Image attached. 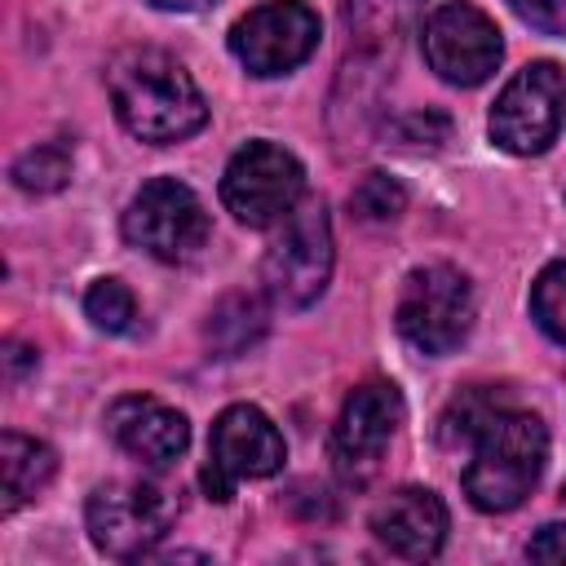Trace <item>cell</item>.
I'll use <instances>...</instances> for the list:
<instances>
[{
  "label": "cell",
  "instance_id": "8fae6325",
  "mask_svg": "<svg viewBox=\"0 0 566 566\" xmlns=\"http://www.w3.org/2000/svg\"><path fill=\"white\" fill-rule=\"evenodd\" d=\"M420 49H424V62L438 80L447 84H460V88H473L482 80H491V71L500 66L504 57V40H500V27L464 4V0H451V4H438L424 27H420Z\"/></svg>",
  "mask_w": 566,
  "mask_h": 566
},
{
  "label": "cell",
  "instance_id": "8992f818",
  "mask_svg": "<svg viewBox=\"0 0 566 566\" xmlns=\"http://www.w3.org/2000/svg\"><path fill=\"white\" fill-rule=\"evenodd\" d=\"M566 124V71L557 62L522 66L491 106V142L509 155H539Z\"/></svg>",
  "mask_w": 566,
  "mask_h": 566
},
{
  "label": "cell",
  "instance_id": "ba28073f",
  "mask_svg": "<svg viewBox=\"0 0 566 566\" xmlns=\"http://www.w3.org/2000/svg\"><path fill=\"white\" fill-rule=\"evenodd\" d=\"M283 433L274 429V420L261 407L234 402L212 420L208 433V464L199 473L208 500H230L239 482L248 478H270L283 469Z\"/></svg>",
  "mask_w": 566,
  "mask_h": 566
},
{
  "label": "cell",
  "instance_id": "6da1fadb",
  "mask_svg": "<svg viewBox=\"0 0 566 566\" xmlns=\"http://www.w3.org/2000/svg\"><path fill=\"white\" fill-rule=\"evenodd\" d=\"M106 88L119 124L150 146L186 142L208 124V102L190 71L164 49H124L106 66Z\"/></svg>",
  "mask_w": 566,
  "mask_h": 566
},
{
  "label": "cell",
  "instance_id": "44dd1931",
  "mask_svg": "<svg viewBox=\"0 0 566 566\" xmlns=\"http://www.w3.org/2000/svg\"><path fill=\"white\" fill-rule=\"evenodd\" d=\"M349 208H354V217H363V221H394V217L407 208V190H402L394 177H385V172H367V177L349 190Z\"/></svg>",
  "mask_w": 566,
  "mask_h": 566
},
{
  "label": "cell",
  "instance_id": "30bf717a",
  "mask_svg": "<svg viewBox=\"0 0 566 566\" xmlns=\"http://www.w3.org/2000/svg\"><path fill=\"white\" fill-rule=\"evenodd\" d=\"M318 49V13L301 0H265L230 27V53L256 80L296 71Z\"/></svg>",
  "mask_w": 566,
  "mask_h": 566
},
{
  "label": "cell",
  "instance_id": "7402d4cb",
  "mask_svg": "<svg viewBox=\"0 0 566 566\" xmlns=\"http://www.w3.org/2000/svg\"><path fill=\"white\" fill-rule=\"evenodd\" d=\"M509 9L531 22L535 31H548V35H566V0H509Z\"/></svg>",
  "mask_w": 566,
  "mask_h": 566
},
{
  "label": "cell",
  "instance_id": "7c38bea8",
  "mask_svg": "<svg viewBox=\"0 0 566 566\" xmlns=\"http://www.w3.org/2000/svg\"><path fill=\"white\" fill-rule=\"evenodd\" d=\"M402 424V394L389 380H367L358 385L332 429V460L340 473L349 478H367L376 469V460L385 455L389 438Z\"/></svg>",
  "mask_w": 566,
  "mask_h": 566
},
{
  "label": "cell",
  "instance_id": "2e32d148",
  "mask_svg": "<svg viewBox=\"0 0 566 566\" xmlns=\"http://www.w3.org/2000/svg\"><path fill=\"white\" fill-rule=\"evenodd\" d=\"M265 327H270V305L256 292H230L208 310L203 345L212 349V358H239L265 336Z\"/></svg>",
  "mask_w": 566,
  "mask_h": 566
},
{
  "label": "cell",
  "instance_id": "5b68a950",
  "mask_svg": "<svg viewBox=\"0 0 566 566\" xmlns=\"http://www.w3.org/2000/svg\"><path fill=\"white\" fill-rule=\"evenodd\" d=\"M301 195H305V168L279 142L239 146L221 172V203L234 212V221L252 230L279 226L301 203Z\"/></svg>",
  "mask_w": 566,
  "mask_h": 566
},
{
  "label": "cell",
  "instance_id": "277c9868",
  "mask_svg": "<svg viewBox=\"0 0 566 566\" xmlns=\"http://www.w3.org/2000/svg\"><path fill=\"white\" fill-rule=\"evenodd\" d=\"M473 283L455 270V265H416L407 279H402V292H398V310H394V323H398V336L429 354V358H442L451 349H460V340L469 336L473 327Z\"/></svg>",
  "mask_w": 566,
  "mask_h": 566
},
{
  "label": "cell",
  "instance_id": "ac0fdd59",
  "mask_svg": "<svg viewBox=\"0 0 566 566\" xmlns=\"http://www.w3.org/2000/svg\"><path fill=\"white\" fill-rule=\"evenodd\" d=\"M531 318L548 340L566 345V256L539 270L531 287Z\"/></svg>",
  "mask_w": 566,
  "mask_h": 566
},
{
  "label": "cell",
  "instance_id": "d4e9b609",
  "mask_svg": "<svg viewBox=\"0 0 566 566\" xmlns=\"http://www.w3.org/2000/svg\"><path fill=\"white\" fill-rule=\"evenodd\" d=\"M146 4L168 9V13H195V9H208V4H217V0H146Z\"/></svg>",
  "mask_w": 566,
  "mask_h": 566
},
{
  "label": "cell",
  "instance_id": "4fadbf2b",
  "mask_svg": "<svg viewBox=\"0 0 566 566\" xmlns=\"http://www.w3.org/2000/svg\"><path fill=\"white\" fill-rule=\"evenodd\" d=\"M371 535L380 548L407 562H429L447 539V504L429 486H402L371 509Z\"/></svg>",
  "mask_w": 566,
  "mask_h": 566
},
{
  "label": "cell",
  "instance_id": "603a6c76",
  "mask_svg": "<svg viewBox=\"0 0 566 566\" xmlns=\"http://www.w3.org/2000/svg\"><path fill=\"white\" fill-rule=\"evenodd\" d=\"M526 557H531V562H553V566H562V562H566V522L539 526L535 539L526 544Z\"/></svg>",
  "mask_w": 566,
  "mask_h": 566
},
{
  "label": "cell",
  "instance_id": "cb8c5ba5",
  "mask_svg": "<svg viewBox=\"0 0 566 566\" xmlns=\"http://www.w3.org/2000/svg\"><path fill=\"white\" fill-rule=\"evenodd\" d=\"M27 367H35V349H27L22 340H4V371H9V380H22Z\"/></svg>",
  "mask_w": 566,
  "mask_h": 566
},
{
  "label": "cell",
  "instance_id": "e0dca14e",
  "mask_svg": "<svg viewBox=\"0 0 566 566\" xmlns=\"http://www.w3.org/2000/svg\"><path fill=\"white\" fill-rule=\"evenodd\" d=\"M13 186L27 190V195H53L71 181V150L62 142H44V146H31L13 159Z\"/></svg>",
  "mask_w": 566,
  "mask_h": 566
},
{
  "label": "cell",
  "instance_id": "ffe728a7",
  "mask_svg": "<svg viewBox=\"0 0 566 566\" xmlns=\"http://www.w3.org/2000/svg\"><path fill=\"white\" fill-rule=\"evenodd\" d=\"M500 411L495 394L491 389H464L460 398H451V407L442 411V442L455 447V442H473L478 429Z\"/></svg>",
  "mask_w": 566,
  "mask_h": 566
},
{
  "label": "cell",
  "instance_id": "5bb4252c",
  "mask_svg": "<svg viewBox=\"0 0 566 566\" xmlns=\"http://www.w3.org/2000/svg\"><path fill=\"white\" fill-rule=\"evenodd\" d=\"M106 429L111 438L142 464L150 469H168L186 442H190V424L177 407H164L155 398H142V394H128L119 398L111 411H106Z\"/></svg>",
  "mask_w": 566,
  "mask_h": 566
},
{
  "label": "cell",
  "instance_id": "52a82bcc",
  "mask_svg": "<svg viewBox=\"0 0 566 566\" xmlns=\"http://www.w3.org/2000/svg\"><path fill=\"white\" fill-rule=\"evenodd\" d=\"M124 239L155 261H190L208 243V208L186 181L155 177L128 199Z\"/></svg>",
  "mask_w": 566,
  "mask_h": 566
},
{
  "label": "cell",
  "instance_id": "d6986e66",
  "mask_svg": "<svg viewBox=\"0 0 566 566\" xmlns=\"http://www.w3.org/2000/svg\"><path fill=\"white\" fill-rule=\"evenodd\" d=\"M84 314L102 332H128L133 318H137V301H133V292L119 279H97L84 292Z\"/></svg>",
  "mask_w": 566,
  "mask_h": 566
},
{
  "label": "cell",
  "instance_id": "9c48e42d",
  "mask_svg": "<svg viewBox=\"0 0 566 566\" xmlns=\"http://www.w3.org/2000/svg\"><path fill=\"white\" fill-rule=\"evenodd\" d=\"M84 526L93 548L106 557H150L172 526V500L150 482H106L88 495Z\"/></svg>",
  "mask_w": 566,
  "mask_h": 566
},
{
  "label": "cell",
  "instance_id": "9a60e30c",
  "mask_svg": "<svg viewBox=\"0 0 566 566\" xmlns=\"http://www.w3.org/2000/svg\"><path fill=\"white\" fill-rule=\"evenodd\" d=\"M57 469V455L49 442L27 438V433H4L0 438V513H18L27 500H35Z\"/></svg>",
  "mask_w": 566,
  "mask_h": 566
},
{
  "label": "cell",
  "instance_id": "3957f363",
  "mask_svg": "<svg viewBox=\"0 0 566 566\" xmlns=\"http://www.w3.org/2000/svg\"><path fill=\"white\" fill-rule=\"evenodd\" d=\"M332 279V221L323 199H301L265 248L261 283L265 296L283 310H305L323 296Z\"/></svg>",
  "mask_w": 566,
  "mask_h": 566
},
{
  "label": "cell",
  "instance_id": "7a4b0ae2",
  "mask_svg": "<svg viewBox=\"0 0 566 566\" xmlns=\"http://www.w3.org/2000/svg\"><path fill=\"white\" fill-rule=\"evenodd\" d=\"M548 460V429L535 411L500 407L473 438V455L464 469V495L482 513H509L517 509Z\"/></svg>",
  "mask_w": 566,
  "mask_h": 566
}]
</instances>
